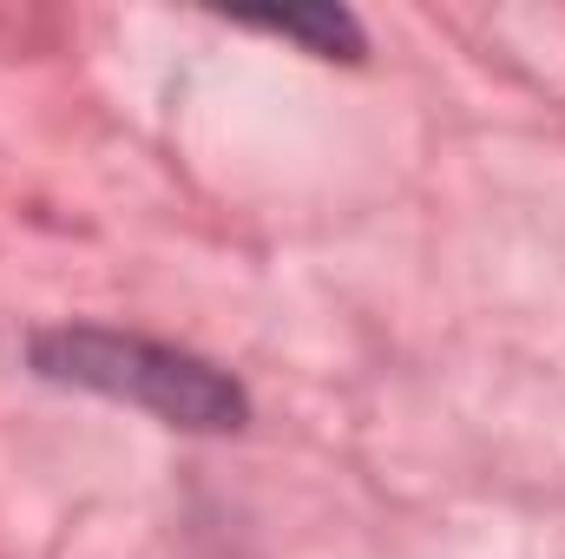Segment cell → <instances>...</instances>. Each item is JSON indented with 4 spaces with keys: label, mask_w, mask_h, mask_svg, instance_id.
Masks as SVG:
<instances>
[{
    "label": "cell",
    "mask_w": 565,
    "mask_h": 559,
    "mask_svg": "<svg viewBox=\"0 0 565 559\" xmlns=\"http://www.w3.org/2000/svg\"><path fill=\"white\" fill-rule=\"evenodd\" d=\"M33 369L53 382L132 402L145 415L171 421V428H198V434L244 428V415H250L244 389L224 369H211L204 356H184L171 342L126 336V329H86V323L46 329V336H33Z\"/></svg>",
    "instance_id": "1"
},
{
    "label": "cell",
    "mask_w": 565,
    "mask_h": 559,
    "mask_svg": "<svg viewBox=\"0 0 565 559\" xmlns=\"http://www.w3.org/2000/svg\"><path fill=\"white\" fill-rule=\"evenodd\" d=\"M250 27L282 33V40H302L316 53H362V27L342 13V7H309V13H257Z\"/></svg>",
    "instance_id": "2"
}]
</instances>
